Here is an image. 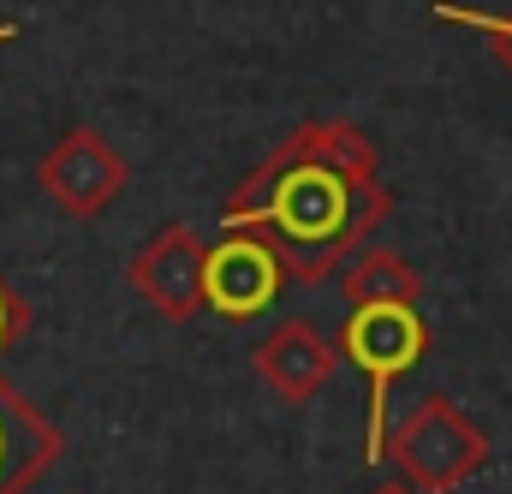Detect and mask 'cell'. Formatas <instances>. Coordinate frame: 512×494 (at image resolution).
I'll list each match as a JSON object with an SVG mask.
<instances>
[{"instance_id": "obj_9", "label": "cell", "mask_w": 512, "mask_h": 494, "mask_svg": "<svg viewBox=\"0 0 512 494\" xmlns=\"http://www.w3.org/2000/svg\"><path fill=\"white\" fill-rule=\"evenodd\" d=\"M340 274H346L340 280L346 304H417L423 298V274L399 250H358Z\"/></svg>"}, {"instance_id": "obj_6", "label": "cell", "mask_w": 512, "mask_h": 494, "mask_svg": "<svg viewBox=\"0 0 512 494\" xmlns=\"http://www.w3.org/2000/svg\"><path fill=\"white\" fill-rule=\"evenodd\" d=\"M203 250L209 245L191 227H161L137 245V256L126 262V280L155 316L191 322L203 310Z\"/></svg>"}, {"instance_id": "obj_5", "label": "cell", "mask_w": 512, "mask_h": 494, "mask_svg": "<svg viewBox=\"0 0 512 494\" xmlns=\"http://www.w3.org/2000/svg\"><path fill=\"white\" fill-rule=\"evenodd\" d=\"M280 286H286V268L256 233H221L203 250V310L227 322H251L262 310H274Z\"/></svg>"}, {"instance_id": "obj_13", "label": "cell", "mask_w": 512, "mask_h": 494, "mask_svg": "<svg viewBox=\"0 0 512 494\" xmlns=\"http://www.w3.org/2000/svg\"><path fill=\"white\" fill-rule=\"evenodd\" d=\"M376 494H411V489H405V483H393V489H376Z\"/></svg>"}, {"instance_id": "obj_10", "label": "cell", "mask_w": 512, "mask_h": 494, "mask_svg": "<svg viewBox=\"0 0 512 494\" xmlns=\"http://www.w3.org/2000/svg\"><path fill=\"white\" fill-rule=\"evenodd\" d=\"M435 18H441V24L483 30V36L495 42V60L512 72V12H477V6H459V0H435Z\"/></svg>"}, {"instance_id": "obj_7", "label": "cell", "mask_w": 512, "mask_h": 494, "mask_svg": "<svg viewBox=\"0 0 512 494\" xmlns=\"http://www.w3.org/2000/svg\"><path fill=\"white\" fill-rule=\"evenodd\" d=\"M251 364L262 375V387H274L286 405H310L340 370V346H328V334L316 322L292 316V322H280L256 340Z\"/></svg>"}, {"instance_id": "obj_2", "label": "cell", "mask_w": 512, "mask_h": 494, "mask_svg": "<svg viewBox=\"0 0 512 494\" xmlns=\"http://www.w3.org/2000/svg\"><path fill=\"white\" fill-rule=\"evenodd\" d=\"M387 465L411 494H453L489 465V435L477 417L459 411L447 393H423L393 429H387Z\"/></svg>"}, {"instance_id": "obj_11", "label": "cell", "mask_w": 512, "mask_h": 494, "mask_svg": "<svg viewBox=\"0 0 512 494\" xmlns=\"http://www.w3.org/2000/svg\"><path fill=\"white\" fill-rule=\"evenodd\" d=\"M24 328H30V304H24V298H18V292L0 280V352H6V346L24 334Z\"/></svg>"}, {"instance_id": "obj_8", "label": "cell", "mask_w": 512, "mask_h": 494, "mask_svg": "<svg viewBox=\"0 0 512 494\" xmlns=\"http://www.w3.org/2000/svg\"><path fill=\"white\" fill-rule=\"evenodd\" d=\"M60 453V429L0 375V494H30L60 465Z\"/></svg>"}, {"instance_id": "obj_1", "label": "cell", "mask_w": 512, "mask_h": 494, "mask_svg": "<svg viewBox=\"0 0 512 494\" xmlns=\"http://www.w3.org/2000/svg\"><path fill=\"white\" fill-rule=\"evenodd\" d=\"M393 191L376 173V143L352 120L292 125L221 203V233H256L286 280H328L376 239Z\"/></svg>"}, {"instance_id": "obj_4", "label": "cell", "mask_w": 512, "mask_h": 494, "mask_svg": "<svg viewBox=\"0 0 512 494\" xmlns=\"http://www.w3.org/2000/svg\"><path fill=\"white\" fill-rule=\"evenodd\" d=\"M36 185L48 191V203H54L60 215L96 221V215L114 209V197L126 191V155H120L102 131L78 125V131H66V137L36 161Z\"/></svg>"}, {"instance_id": "obj_3", "label": "cell", "mask_w": 512, "mask_h": 494, "mask_svg": "<svg viewBox=\"0 0 512 494\" xmlns=\"http://www.w3.org/2000/svg\"><path fill=\"white\" fill-rule=\"evenodd\" d=\"M340 358L358 364L370 381V417H364V459L382 465L387 453V393L393 381L429 352V322L417 304H352L340 328Z\"/></svg>"}, {"instance_id": "obj_12", "label": "cell", "mask_w": 512, "mask_h": 494, "mask_svg": "<svg viewBox=\"0 0 512 494\" xmlns=\"http://www.w3.org/2000/svg\"><path fill=\"white\" fill-rule=\"evenodd\" d=\"M18 36V24H0V42H12Z\"/></svg>"}]
</instances>
